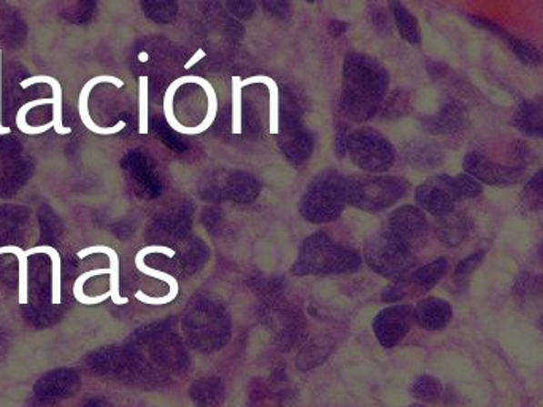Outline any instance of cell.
<instances>
[{
    "label": "cell",
    "mask_w": 543,
    "mask_h": 407,
    "mask_svg": "<svg viewBox=\"0 0 543 407\" xmlns=\"http://www.w3.org/2000/svg\"><path fill=\"white\" fill-rule=\"evenodd\" d=\"M183 339L200 353H213L225 349L232 336L229 313L221 302L199 296L189 302L181 319Z\"/></svg>",
    "instance_id": "1"
},
{
    "label": "cell",
    "mask_w": 543,
    "mask_h": 407,
    "mask_svg": "<svg viewBox=\"0 0 543 407\" xmlns=\"http://www.w3.org/2000/svg\"><path fill=\"white\" fill-rule=\"evenodd\" d=\"M361 268V258L351 250H342L326 240H308L291 268L294 276H331L351 274Z\"/></svg>",
    "instance_id": "2"
},
{
    "label": "cell",
    "mask_w": 543,
    "mask_h": 407,
    "mask_svg": "<svg viewBox=\"0 0 543 407\" xmlns=\"http://www.w3.org/2000/svg\"><path fill=\"white\" fill-rule=\"evenodd\" d=\"M447 270L448 261L445 258H438L436 261L426 264L425 268L412 270L407 276L400 277L391 285H387V289L383 290L381 301L394 304L410 296L425 295L444 279Z\"/></svg>",
    "instance_id": "3"
},
{
    "label": "cell",
    "mask_w": 543,
    "mask_h": 407,
    "mask_svg": "<svg viewBox=\"0 0 543 407\" xmlns=\"http://www.w3.org/2000/svg\"><path fill=\"white\" fill-rule=\"evenodd\" d=\"M153 355L164 376H176L186 372L189 368V353L185 345V339L174 330V321L166 320L157 326Z\"/></svg>",
    "instance_id": "4"
},
{
    "label": "cell",
    "mask_w": 543,
    "mask_h": 407,
    "mask_svg": "<svg viewBox=\"0 0 543 407\" xmlns=\"http://www.w3.org/2000/svg\"><path fill=\"white\" fill-rule=\"evenodd\" d=\"M370 270L377 274L397 280L400 277L412 272L417 259L412 255L410 249H407L400 242H378L366 251Z\"/></svg>",
    "instance_id": "5"
},
{
    "label": "cell",
    "mask_w": 543,
    "mask_h": 407,
    "mask_svg": "<svg viewBox=\"0 0 543 407\" xmlns=\"http://www.w3.org/2000/svg\"><path fill=\"white\" fill-rule=\"evenodd\" d=\"M415 323V307L410 304L389 306L377 313L372 323L375 336L385 349H393L402 342Z\"/></svg>",
    "instance_id": "6"
},
{
    "label": "cell",
    "mask_w": 543,
    "mask_h": 407,
    "mask_svg": "<svg viewBox=\"0 0 543 407\" xmlns=\"http://www.w3.org/2000/svg\"><path fill=\"white\" fill-rule=\"evenodd\" d=\"M453 317L450 302L440 298H426L415 307V321L427 331H440L448 326Z\"/></svg>",
    "instance_id": "7"
},
{
    "label": "cell",
    "mask_w": 543,
    "mask_h": 407,
    "mask_svg": "<svg viewBox=\"0 0 543 407\" xmlns=\"http://www.w3.org/2000/svg\"><path fill=\"white\" fill-rule=\"evenodd\" d=\"M189 398L196 407H219L225 402V382L219 377H202L189 387Z\"/></svg>",
    "instance_id": "8"
},
{
    "label": "cell",
    "mask_w": 543,
    "mask_h": 407,
    "mask_svg": "<svg viewBox=\"0 0 543 407\" xmlns=\"http://www.w3.org/2000/svg\"><path fill=\"white\" fill-rule=\"evenodd\" d=\"M34 85H48L53 89V104H51L53 107V118H51L53 129L59 136L70 134L72 127H65L63 123V86H61V83L57 82L55 76H29L19 83V86L23 89H29Z\"/></svg>",
    "instance_id": "9"
},
{
    "label": "cell",
    "mask_w": 543,
    "mask_h": 407,
    "mask_svg": "<svg viewBox=\"0 0 543 407\" xmlns=\"http://www.w3.org/2000/svg\"><path fill=\"white\" fill-rule=\"evenodd\" d=\"M40 253H45V255H48L51 258V264H53V272H51V277H53V282H51V304L53 306H57V304H61L63 301V298H61V282H63V259H61V255H59V251L56 249H53L50 245H40V247H34V249H29V250H25V255L27 257H32V255H40Z\"/></svg>",
    "instance_id": "10"
},
{
    "label": "cell",
    "mask_w": 543,
    "mask_h": 407,
    "mask_svg": "<svg viewBox=\"0 0 543 407\" xmlns=\"http://www.w3.org/2000/svg\"><path fill=\"white\" fill-rule=\"evenodd\" d=\"M253 83H264L267 88H269V95H270V126H269V132L270 134H278V125H280V91H278V86H277V82H275L272 76H248V78H245L242 80V85L244 86H248V85H253Z\"/></svg>",
    "instance_id": "11"
},
{
    "label": "cell",
    "mask_w": 543,
    "mask_h": 407,
    "mask_svg": "<svg viewBox=\"0 0 543 407\" xmlns=\"http://www.w3.org/2000/svg\"><path fill=\"white\" fill-rule=\"evenodd\" d=\"M410 392L415 398L425 402H437L444 395L442 383L438 382L436 377L431 376L418 377L413 383Z\"/></svg>",
    "instance_id": "12"
},
{
    "label": "cell",
    "mask_w": 543,
    "mask_h": 407,
    "mask_svg": "<svg viewBox=\"0 0 543 407\" xmlns=\"http://www.w3.org/2000/svg\"><path fill=\"white\" fill-rule=\"evenodd\" d=\"M15 255L18 258L19 263V304L21 306H27L29 298H27V274H29V268H27V255L23 249H19L16 245H6V247H0V255Z\"/></svg>",
    "instance_id": "13"
},
{
    "label": "cell",
    "mask_w": 543,
    "mask_h": 407,
    "mask_svg": "<svg viewBox=\"0 0 543 407\" xmlns=\"http://www.w3.org/2000/svg\"><path fill=\"white\" fill-rule=\"evenodd\" d=\"M94 253H106L110 257V261H112V270H110V272H112L113 301L116 302V304L126 302L125 300H119L118 298V257H116V253L112 249H108V247H91V249H85V250L78 251L76 257L83 259V258L94 255Z\"/></svg>",
    "instance_id": "14"
},
{
    "label": "cell",
    "mask_w": 543,
    "mask_h": 407,
    "mask_svg": "<svg viewBox=\"0 0 543 407\" xmlns=\"http://www.w3.org/2000/svg\"><path fill=\"white\" fill-rule=\"evenodd\" d=\"M148 76L138 78V132L148 134Z\"/></svg>",
    "instance_id": "15"
},
{
    "label": "cell",
    "mask_w": 543,
    "mask_h": 407,
    "mask_svg": "<svg viewBox=\"0 0 543 407\" xmlns=\"http://www.w3.org/2000/svg\"><path fill=\"white\" fill-rule=\"evenodd\" d=\"M242 78L232 76V134L242 132Z\"/></svg>",
    "instance_id": "16"
},
{
    "label": "cell",
    "mask_w": 543,
    "mask_h": 407,
    "mask_svg": "<svg viewBox=\"0 0 543 407\" xmlns=\"http://www.w3.org/2000/svg\"><path fill=\"white\" fill-rule=\"evenodd\" d=\"M483 259H485V251H477L474 255H470V257L464 258L461 263L456 266L455 270V282L458 285H466L468 280V277L474 274L477 268L483 263Z\"/></svg>",
    "instance_id": "17"
},
{
    "label": "cell",
    "mask_w": 543,
    "mask_h": 407,
    "mask_svg": "<svg viewBox=\"0 0 543 407\" xmlns=\"http://www.w3.org/2000/svg\"><path fill=\"white\" fill-rule=\"evenodd\" d=\"M526 196L529 198L532 209L543 207V169L532 178L531 182L528 183Z\"/></svg>",
    "instance_id": "18"
},
{
    "label": "cell",
    "mask_w": 543,
    "mask_h": 407,
    "mask_svg": "<svg viewBox=\"0 0 543 407\" xmlns=\"http://www.w3.org/2000/svg\"><path fill=\"white\" fill-rule=\"evenodd\" d=\"M12 129L2 125V50H0V136L10 134Z\"/></svg>",
    "instance_id": "19"
},
{
    "label": "cell",
    "mask_w": 543,
    "mask_h": 407,
    "mask_svg": "<svg viewBox=\"0 0 543 407\" xmlns=\"http://www.w3.org/2000/svg\"><path fill=\"white\" fill-rule=\"evenodd\" d=\"M204 57H206V51L199 48V50L196 51V55L185 64V69H191L193 66H196V64L199 63L200 59H204Z\"/></svg>",
    "instance_id": "20"
},
{
    "label": "cell",
    "mask_w": 543,
    "mask_h": 407,
    "mask_svg": "<svg viewBox=\"0 0 543 407\" xmlns=\"http://www.w3.org/2000/svg\"><path fill=\"white\" fill-rule=\"evenodd\" d=\"M538 257H540V259H542L543 263V242L542 245H540V249H538Z\"/></svg>",
    "instance_id": "21"
},
{
    "label": "cell",
    "mask_w": 543,
    "mask_h": 407,
    "mask_svg": "<svg viewBox=\"0 0 543 407\" xmlns=\"http://www.w3.org/2000/svg\"><path fill=\"white\" fill-rule=\"evenodd\" d=\"M138 57H140V61H146V59H148V55H146V53H142Z\"/></svg>",
    "instance_id": "22"
},
{
    "label": "cell",
    "mask_w": 543,
    "mask_h": 407,
    "mask_svg": "<svg viewBox=\"0 0 543 407\" xmlns=\"http://www.w3.org/2000/svg\"><path fill=\"white\" fill-rule=\"evenodd\" d=\"M410 407H425V406H410Z\"/></svg>",
    "instance_id": "23"
}]
</instances>
